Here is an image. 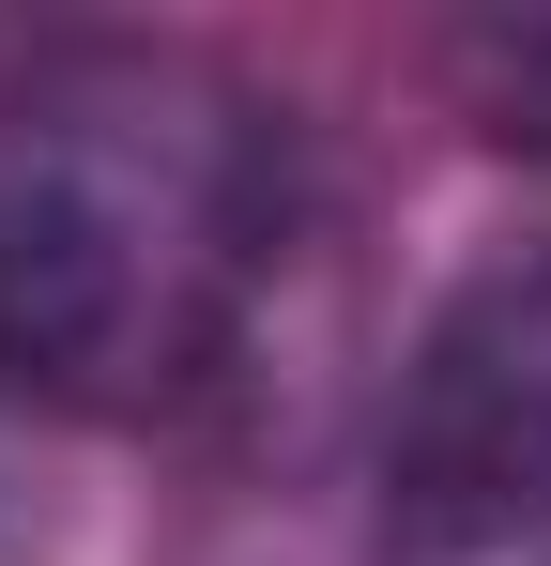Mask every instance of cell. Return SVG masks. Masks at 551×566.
<instances>
[{"label": "cell", "mask_w": 551, "mask_h": 566, "mask_svg": "<svg viewBox=\"0 0 551 566\" xmlns=\"http://www.w3.org/2000/svg\"><path fill=\"white\" fill-rule=\"evenodd\" d=\"M291 138L169 31L0 62V382L31 413H169L276 276Z\"/></svg>", "instance_id": "1"}, {"label": "cell", "mask_w": 551, "mask_h": 566, "mask_svg": "<svg viewBox=\"0 0 551 566\" xmlns=\"http://www.w3.org/2000/svg\"><path fill=\"white\" fill-rule=\"evenodd\" d=\"M383 566H551V245H490L414 322L383 444H367Z\"/></svg>", "instance_id": "2"}, {"label": "cell", "mask_w": 551, "mask_h": 566, "mask_svg": "<svg viewBox=\"0 0 551 566\" xmlns=\"http://www.w3.org/2000/svg\"><path fill=\"white\" fill-rule=\"evenodd\" d=\"M429 62H445L459 123H475L490 154L551 169V0H475V15L429 31Z\"/></svg>", "instance_id": "3"}, {"label": "cell", "mask_w": 551, "mask_h": 566, "mask_svg": "<svg viewBox=\"0 0 551 566\" xmlns=\"http://www.w3.org/2000/svg\"><path fill=\"white\" fill-rule=\"evenodd\" d=\"M46 552V474H31V398L0 382V566Z\"/></svg>", "instance_id": "4"}]
</instances>
